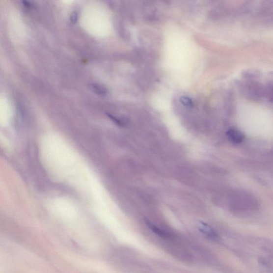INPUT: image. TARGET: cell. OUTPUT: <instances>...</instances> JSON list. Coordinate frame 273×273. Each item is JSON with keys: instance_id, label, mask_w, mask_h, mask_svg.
I'll return each instance as SVG.
<instances>
[{"instance_id": "5", "label": "cell", "mask_w": 273, "mask_h": 273, "mask_svg": "<svg viewBox=\"0 0 273 273\" xmlns=\"http://www.w3.org/2000/svg\"><path fill=\"white\" fill-rule=\"evenodd\" d=\"M78 20V16L76 12H74L71 16V22L73 23H76Z\"/></svg>"}, {"instance_id": "3", "label": "cell", "mask_w": 273, "mask_h": 273, "mask_svg": "<svg viewBox=\"0 0 273 273\" xmlns=\"http://www.w3.org/2000/svg\"><path fill=\"white\" fill-rule=\"evenodd\" d=\"M146 224L148 227L150 228L151 230L154 233L159 235V237L163 238H169L170 237V234L168 232L158 227L157 226L152 224L150 221H146Z\"/></svg>"}, {"instance_id": "1", "label": "cell", "mask_w": 273, "mask_h": 273, "mask_svg": "<svg viewBox=\"0 0 273 273\" xmlns=\"http://www.w3.org/2000/svg\"><path fill=\"white\" fill-rule=\"evenodd\" d=\"M197 226L199 231L209 238L213 239L218 238V234L215 231L214 229L209 225L207 223L202 221H198Z\"/></svg>"}, {"instance_id": "4", "label": "cell", "mask_w": 273, "mask_h": 273, "mask_svg": "<svg viewBox=\"0 0 273 273\" xmlns=\"http://www.w3.org/2000/svg\"><path fill=\"white\" fill-rule=\"evenodd\" d=\"M91 89L94 91L96 94L100 96H105L107 94V90L101 85L97 84L91 85Z\"/></svg>"}, {"instance_id": "2", "label": "cell", "mask_w": 273, "mask_h": 273, "mask_svg": "<svg viewBox=\"0 0 273 273\" xmlns=\"http://www.w3.org/2000/svg\"><path fill=\"white\" fill-rule=\"evenodd\" d=\"M226 136L229 141L234 144H238L243 142L245 139V136L239 130L233 128L229 129L226 133Z\"/></svg>"}]
</instances>
